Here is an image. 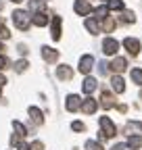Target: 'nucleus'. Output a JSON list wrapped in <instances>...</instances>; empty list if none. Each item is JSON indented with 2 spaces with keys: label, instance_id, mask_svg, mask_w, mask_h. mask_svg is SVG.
Here are the masks:
<instances>
[{
  "label": "nucleus",
  "instance_id": "obj_6",
  "mask_svg": "<svg viewBox=\"0 0 142 150\" xmlns=\"http://www.w3.org/2000/svg\"><path fill=\"white\" fill-rule=\"evenodd\" d=\"M117 50H119V42L113 40V38H107V40L102 42V52H104L107 56H113Z\"/></svg>",
  "mask_w": 142,
  "mask_h": 150
},
{
  "label": "nucleus",
  "instance_id": "obj_28",
  "mask_svg": "<svg viewBox=\"0 0 142 150\" xmlns=\"http://www.w3.org/2000/svg\"><path fill=\"white\" fill-rule=\"evenodd\" d=\"M132 79H134L138 86H142V69H134V71H132Z\"/></svg>",
  "mask_w": 142,
  "mask_h": 150
},
{
  "label": "nucleus",
  "instance_id": "obj_5",
  "mask_svg": "<svg viewBox=\"0 0 142 150\" xmlns=\"http://www.w3.org/2000/svg\"><path fill=\"white\" fill-rule=\"evenodd\" d=\"M92 69H94V56L92 54H84L82 59H80V71L88 75Z\"/></svg>",
  "mask_w": 142,
  "mask_h": 150
},
{
  "label": "nucleus",
  "instance_id": "obj_12",
  "mask_svg": "<svg viewBox=\"0 0 142 150\" xmlns=\"http://www.w3.org/2000/svg\"><path fill=\"white\" fill-rule=\"evenodd\" d=\"M96 108H98V102L90 96V98H86L84 102H82V110L86 112V115H92V112H96Z\"/></svg>",
  "mask_w": 142,
  "mask_h": 150
},
{
  "label": "nucleus",
  "instance_id": "obj_2",
  "mask_svg": "<svg viewBox=\"0 0 142 150\" xmlns=\"http://www.w3.org/2000/svg\"><path fill=\"white\" fill-rule=\"evenodd\" d=\"M123 48H126L132 56H136V54H140L142 44H140V40H136V38H126V40H123Z\"/></svg>",
  "mask_w": 142,
  "mask_h": 150
},
{
  "label": "nucleus",
  "instance_id": "obj_43",
  "mask_svg": "<svg viewBox=\"0 0 142 150\" xmlns=\"http://www.w3.org/2000/svg\"><path fill=\"white\" fill-rule=\"evenodd\" d=\"M102 2H107V0H102Z\"/></svg>",
  "mask_w": 142,
  "mask_h": 150
},
{
  "label": "nucleus",
  "instance_id": "obj_11",
  "mask_svg": "<svg viewBox=\"0 0 142 150\" xmlns=\"http://www.w3.org/2000/svg\"><path fill=\"white\" fill-rule=\"evenodd\" d=\"M100 104H102L107 110L113 108V106H117V104H115V98H113V94L107 92V90H102V94H100Z\"/></svg>",
  "mask_w": 142,
  "mask_h": 150
},
{
  "label": "nucleus",
  "instance_id": "obj_32",
  "mask_svg": "<svg viewBox=\"0 0 142 150\" xmlns=\"http://www.w3.org/2000/svg\"><path fill=\"white\" fill-rule=\"evenodd\" d=\"M29 148H31V150H44V144H42V142H33Z\"/></svg>",
  "mask_w": 142,
  "mask_h": 150
},
{
  "label": "nucleus",
  "instance_id": "obj_16",
  "mask_svg": "<svg viewBox=\"0 0 142 150\" xmlns=\"http://www.w3.org/2000/svg\"><path fill=\"white\" fill-rule=\"evenodd\" d=\"M31 23H33V25H38V27L48 25V15H46V13H36V15L31 17Z\"/></svg>",
  "mask_w": 142,
  "mask_h": 150
},
{
  "label": "nucleus",
  "instance_id": "obj_7",
  "mask_svg": "<svg viewBox=\"0 0 142 150\" xmlns=\"http://www.w3.org/2000/svg\"><path fill=\"white\" fill-rule=\"evenodd\" d=\"M100 129H102V134L107 138H113L115 136V125L109 117H100Z\"/></svg>",
  "mask_w": 142,
  "mask_h": 150
},
{
  "label": "nucleus",
  "instance_id": "obj_24",
  "mask_svg": "<svg viewBox=\"0 0 142 150\" xmlns=\"http://www.w3.org/2000/svg\"><path fill=\"white\" fill-rule=\"evenodd\" d=\"M128 146H130V148H142V138H138V136H130Z\"/></svg>",
  "mask_w": 142,
  "mask_h": 150
},
{
  "label": "nucleus",
  "instance_id": "obj_19",
  "mask_svg": "<svg viewBox=\"0 0 142 150\" xmlns=\"http://www.w3.org/2000/svg\"><path fill=\"white\" fill-rule=\"evenodd\" d=\"M13 129L17 131V136H19V138H25L27 136V127L21 121H13Z\"/></svg>",
  "mask_w": 142,
  "mask_h": 150
},
{
  "label": "nucleus",
  "instance_id": "obj_29",
  "mask_svg": "<svg viewBox=\"0 0 142 150\" xmlns=\"http://www.w3.org/2000/svg\"><path fill=\"white\" fill-rule=\"evenodd\" d=\"M11 67V61L6 59L4 54H0V71H4V69H9Z\"/></svg>",
  "mask_w": 142,
  "mask_h": 150
},
{
  "label": "nucleus",
  "instance_id": "obj_38",
  "mask_svg": "<svg viewBox=\"0 0 142 150\" xmlns=\"http://www.w3.org/2000/svg\"><path fill=\"white\" fill-rule=\"evenodd\" d=\"M2 50H4V44H2V42H0V52H2Z\"/></svg>",
  "mask_w": 142,
  "mask_h": 150
},
{
  "label": "nucleus",
  "instance_id": "obj_25",
  "mask_svg": "<svg viewBox=\"0 0 142 150\" xmlns=\"http://www.w3.org/2000/svg\"><path fill=\"white\" fill-rule=\"evenodd\" d=\"M121 21H126V23H134L136 21V15L132 11H123L121 13Z\"/></svg>",
  "mask_w": 142,
  "mask_h": 150
},
{
  "label": "nucleus",
  "instance_id": "obj_8",
  "mask_svg": "<svg viewBox=\"0 0 142 150\" xmlns=\"http://www.w3.org/2000/svg\"><path fill=\"white\" fill-rule=\"evenodd\" d=\"M57 77H59L61 81L73 79V69H71L69 65H59V67H57Z\"/></svg>",
  "mask_w": 142,
  "mask_h": 150
},
{
  "label": "nucleus",
  "instance_id": "obj_27",
  "mask_svg": "<svg viewBox=\"0 0 142 150\" xmlns=\"http://www.w3.org/2000/svg\"><path fill=\"white\" fill-rule=\"evenodd\" d=\"M86 150H104L100 142H94V140H88L86 142Z\"/></svg>",
  "mask_w": 142,
  "mask_h": 150
},
{
  "label": "nucleus",
  "instance_id": "obj_20",
  "mask_svg": "<svg viewBox=\"0 0 142 150\" xmlns=\"http://www.w3.org/2000/svg\"><path fill=\"white\" fill-rule=\"evenodd\" d=\"M29 11L42 13V11H44V0H29Z\"/></svg>",
  "mask_w": 142,
  "mask_h": 150
},
{
  "label": "nucleus",
  "instance_id": "obj_21",
  "mask_svg": "<svg viewBox=\"0 0 142 150\" xmlns=\"http://www.w3.org/2000/svg\"><path fill=\"white\" fill-rule=\"evenodd\" d=\"M102 29L107 31V33H111L113 29H115V21L111 17H107V19H102Z\"/></svg>",
  "mask_w": 142,
  "mask_h": 150
},
{
  "label": "nucleus",
  "instance_id": "obj_36",
  "mask_svg": "<svg viewBox=\"0 0 142 150\" xmlns=\"http://www.w3.org/2000/svg\"><path fill=\"white\" fill-rule=\"evenodd\" d=\"M19 150H31V148H29L27 144H23V142H21V144H19Z\"/></svg>",
  "mask_w": 142,
  "mask_h": 150
},
{
  "label": "nucleus",
  "instance_id": "obj_14",
  "mask_svg": "<svg viewBox=\"0 0 142 150\" xmlns=\"http://www.w3.org/2000/svg\"><path fill=\"white\" fill-rule=\"evenodd\" d=\"M27 112H29V119H31L36 125H42V123H44V115H42V110H40V108L29 106V110H27Z\"/></svg>",
  "mask_w": 142,
  "mask_h": 150
},
{
  "label": "nucleus",
  "instance_id": "obj_9",
  "mask_svg": "<svg viewBox=\"0 0 142 150\" xmlns=\"http://www.w3.org/2000/svg\"><path fill=\"white\" fill-rule=\"evenodd\" d=\"M42 59H44L46 63H57V59H59V50L50 48V46H42Z\"/></svg>",
  "mask_w": 142,
  "mask_h": 150
},
{
  "label": "nucleus",
  "instance_id": "obj_18",
  "mask_svg": "<svg viewBox=\"0 0 142 150\" xmlns=\"http://www.w3.org/2000/svg\"><path fill=\"white\" fill-rule=\"evenodd\" d=\"M86 29L90 31L92 35L100 33V25H98V19H96V17H92V19H88V21H86Z\"/></svg>",
  "mask_w": 142,
  "mask_h": 150
},
{
  "label": "nucleus",
  "instance_id": "obj_15",
  "mask_svg": "<svg viewBox=\"0 0 142 150\" xmlns=\"http://www.w3.org/2000/svg\"><path fill=\"white\" fill-rule=\"evenodd\" d=\"M96 88H98V83H96V79H94V77H86V79H84V83H82V90L88 94V96H90V94H92Z\"/></svg>",
  "mask_w": 142,
  "mask_h": 150
},
{
  "label": "nucleus",
  "instance_id": "obj_4",
  "mask_svg": "<svg viewBox=\"0 0 142 150\" xmlns=\"http://www.w3.org/2000/svg\"><path fill=\"white\" fill-rule=\"evenodd\" d=\"M73 11H75L80 17H84V15H90V13H92V4H90V0H75Z\"/></svg>",
  "mask_w": 142,
  "mask_h": 150
},
{
  "label": "nucleus",
  "instance_id": "obj_34",
  "mask_svg": "<svg viewBox=\"0 0 142 150\" xmlns=\"http://www.w3.org/2000/svg\"><path fill=\"white\" fill-rule=\"evenodd\" d=\"M17 50H19L21 54H27V46H23V44H19V46H17Z\"/></svg>",
  "mask_w": 142,
  "mask_h": 150
},
{
  "label": "nucleus",
  "instance_id": "obj_3",
  "mask_svg": "<svg viewBox=\"0 0 142 150\" xmlns=\"http://www.w3.org/2000/svg\"><path fill=\"white\" fill-rule=\"evenodd\" d=\"M82 98L77 96V94H69L67 96V100H65V108L69 110V112H75L77 108H82Z\"/></svg>",
  "mask_w": 142,
  "mask_h": 150
},
{
  "label": "nucleus",
  "instance_id": "obj_42",
  "mask_svg": "<svg viewBox=\"0 0 142 150\" xmlns=\"http://www.w3.org/2000/svg\"><path fill=\"white\" fill-rule=\"evenodd\" d=\"M140 131H142V123H140Z\"/></svg>",
  "mask_w": 142,
  "mask_h": 150
},
{
  "label": "nucleus",
  "instance_id": "obj_35",
  "mask_svg": "<svg viewBox=\"0 0 142 150\" xmlns=\"http://www.w3.org/2000/svg\"><path fill=\"white\" fill-rule=\"evenodd\" d=\"M117 110H119V112H126L128 106H126V104H117Z\"/></svg>",
  "mask_w": 142,
  "mask_h": 150
},
{
  "label": "nucleus",
  "instance_id": "obj_10",
  "mask_svg": "<svg viewBox=\"0 0 142 150\" xmlns=\"http://www.w3.org/2000/svg\"><path fill=\"white\" fill-rule=\"evenodd\" d=\"M109 69L115 71V73H121V71H126L128 69V61L126 59H121V56H117V59H113L109 63Z\"/></svg>",
  "mask_w": 142,
  "mask_h": 150
},
{
  "label": "nucleus",
  "instance_id": "obj_41",
  "mask_svg": "<svg viewBox=\"0 0 142 150\" xmlns=\"http://www.w3.org/2000/svg\"><path fill=\"white\" fill-rule=\"evenodd\" d=\"M140 98H142V90H140Z\"/></svg>",
  "mask_w": 142,
  "mask_h": 150
},
{
  "label": "nucleus",
  "instance_id": "obj_31",
  "mask_svg": "<svg viewBox=\"0 0 142 150\" xmlns=\"http://www.w3.org/2000/svg\"><path fill=\"white\" fill-rule=\"evenodd\" d=\"M71 127H73V131H84V129H86V125H84L82 121H73V125H71Z\"/></svg>",
  "mask_w": 142,
  "mask_h": 150
},
{
  "label": "nucleus",
  "instance_id": "obj_22",
  "mask_svg": "<svg viewBox=\"0 0 142 150\" xmlns=\"http://www.w3.org/2000/svg\"><path fill=\"white\" fill-rule=\"evenodd\" d=\"M94 15H96V19H104V17H109V6L102 4V6L94 8Z\"/></svg>",
  "mask_w": 142,
  "mask_h": 150
},
{
  "label": "nucleus",
  "instance_id": "obj_37",
  "mask_svg": "<svg viewBox=\"0 0 142 150\" xmlns=\"http://www.w3.org/2000/svg\"><path fill=\"white\" fill-rule=\"evenodd\" d=\"M6 83V77H4V75H0V86H4Z\"/></svg>",
  "mask_w": 142,
  "mask_h": 150
},
{
  "label": "nucleus",
  "instance_id": "obj_26",
  "mask_svg": "<svg viewBox=\"0 0 142 150\" xmlns=\"http://www.w3.org/2000/svg\"><path fill=\"white\" fill-rule=\"evenodd\" d=\"M27 67H29V63H27V61H23V59H21V61H17V63H15V67H13V69H15V71H17V73H23V71H25V69H27Z\"/></svg>",
  "mask_w": 142,
  "mask_h": 150
},
{
  "label": "nucleus",
  "instance_id": "obj_23",
  "mask_svg": "<svg viewBox=\"0 0 142 150\" xmlns=\"http://www.w3.org/2000/svg\"><path fill=\"white\" fill-rule=\"evenodd\" d=\"M109 11H123V0H109Z\"/></svg>",
  "mask_w": 142,
  "mask_h": 150
},
{
  "label": "nucleus",
  "instance_id": "obj_33",
  "mask_svg": "<svg viewBox=\"0 0 142 150\" xmlns=\"http://www.w3.org/2000/svg\"><path fill=\"white\" fill-rule=\"evenodd\" d=\"M128 148V144H115L113 146V150H126Z\"/></svg>",
  "mask_w": 142,
  "mask_h": 150
},
{
  "label": "nucleus",
  "instance_id": "obj_17",
  "mask_svg": "<svg viewBox=\"0 0 142 150\" xmlns=\"http://www.w3.org/2000/svg\"><path fill=\"white\" fill-rule=\"evenodd\" d=\"M52 40H61V17H52Z\"/></svg>",
  "mask_w": 142,
  "mask_h": 150
},
{
  "label": "nucleus",
  "instance_id": "obj_30",
  "mask_svg": "<svg viewBox=\"0 0 142 150\" xmlns=\"http://www.w3.org/2000/svg\"><path fill=\"white\" fill-rule=\"evenodd\" d=\"M0 38H2V40H9V38H11V31H9V27L0 25Z\"/></svg>",
  "mask_w": 142,
  "mask_h": 150
},
{
  "label": "nucleus",
  "instance_id": "obj_39",
  "mask_svg": "<svg viewBox=\"0 0 142 150\" xmlns=\"http://www.w3.org/2000/svg\"><path fill=\"white\" fill-rule=\"evenodd\" d=\"M11 2H15V4H17V2H23V0H11Z\"/></svg>",
  "mask_w": 142,
  "mask_h": 150
},
{
  "label": "nucleus",
  "instance_id": "obj_13",
  "mask_svg": "<svg viewBox=\"0 0 142 150\" xmlns=\"http://www.w3.org/2000/svg\"><path fill=\"white\" fill-rule=\"evenodd\" d=\"M111 88H113V92H117V94L126 92V81H123L121 75H113V77H111Z\"/></svg>",
  "mask_w": 142,
  "mask_h": 150
},
{
  "label": "nucleus",
  "instance_id": "obj_1",
  "mask_svg": "<svg viewBox=\"0 0 142 150\" xmlns=\"http://www.w3.org/2000/svg\"><path fill=\"white\" fill-rule=\"evenodd\" d=\"M13 23H15V27H17V29L25 31V29H29V25H31V17H29V13H27V11L17 8V11L13 13Z\"/></svg>",
  "mask_w": 142,
  "mask_h": 150
},
{
  "label": "nucleus",
  "instance_id": "obj_40",
  "mask_svg": "<svg viewBox=\"0 0 142 150\" xmlns=\"http://www.w3.org/2000/svg\"><path fill=\"white\" fill-rule=\"evenodd\" d=\"M2 6H4V2H2V0H0V11H2Z\"/></svg>",
  "mask_w": 142,
  "mask_h": 150
}]
</instances>
